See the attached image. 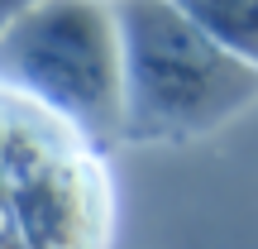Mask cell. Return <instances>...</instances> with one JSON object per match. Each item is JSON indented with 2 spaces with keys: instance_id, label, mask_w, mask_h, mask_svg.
Here are the masks:
<instances>
[{
  "instance_id": "obj_1",
  "label": "cell",
  "mask_w": 258,
  "mask_h": 249,
  "mask_svg": "<svg viewBox=\"0 0 258 249\" xmlns=\"http://www.w3.org/2000/svg\"><path fill=\"white\" fill-rule=\"evenodd\" d=\"M120 19L124 139L182 144L258 101V63L196 29L172 0H110Z\"/></svg>"
},
{
  "instance_id": "obj_2",
  "label": "cell",
  "mask_w": 258,
  "mask_h": 249,
  "mask_svg": "<svg viewBox=\"0 0 258 249\" xmlns=\"http://www.w3.org/2000/svg\"><path fill=\"white\" fill-rule=\"evenodd\" d=\"M0 82L48 106L86 144L124 139L120 19L110 0H38L0 34Z\"/></svg>"
},
{
  "instance_id": "obj_3",
  "label": "cell",
  "mask_w": 258,
  "mask_h": 249,
  "mask_svg": "<svg viewBox=\"0 0 258 249\" xmlns=\"http://www.w3.org/2000/svg\"><path fill=\"white\" fill-rule=\"evenodd\" d=\"M172 5L215 43L258 63V0H172Z\"/></svg>"
},
{
  "instance_id": "obj_4",
  "label": "cell",
  "mask_w": 258,
  "mask_h": 249,
  "mask_svg": "<svg viewBox=\"0 0 258 249\" xmlns=\"http://www.w3.org/2000/svg\"><path fill=\"white\" fill-rule=\"evenodd\" d=\"M34 5H38V0H0V34H5V29L15 24L24 10H34Z\"/></svg>"
}]
</instances>
